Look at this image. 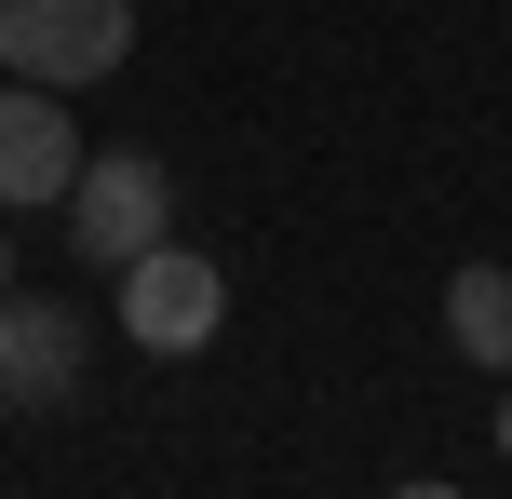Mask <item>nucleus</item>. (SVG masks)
Listing matches in <instances>:
<instances>
[{"mask_svg": "<svg viewBox=\"0 0 512 499\" xmlns=\"http://www.w3.org/2000/svg\"><path fill=\"white\" fill-rule=\"evenodd\" d=\"M216 324H230V270H216V257L149 243V257L122 270V338H135V351H203Z\"/></svg>", "mask_w": 512, "mask_h": 499, "instance_id": "20e7f679", "label": "nucleus"}, {"mask_svg": "<svg viewBox=\"0 0 512 499\" xmlns=\"http://www.w3.org/2000/svg\"><path fill=\"white\" fill-rule=\"evenodd\" d=\"M445 338H459L472 365H499V378H512V270H499V257H472L459 284H445Z\"/></svg>", "mask_w": 512, "mask_h": 499, "instance_id": "423d86ee", "label": "nucleus"}, {"mask_svg": "<svg viewBox=\"0 0 512 499\" xmlns=\"http://www.w3.org/2000/svg\"><path fill=\"white\" fill-rule=\"evenodd\" d=\"M81 378H95L81 297H0V405L14 419H54V405H81Z\"/></svg>", "mask_w": 512, "mask_h": 499, "instance_id": "7ed1b4c3", "label": "nucleus"}, {"mask_svg": "<svg viewBox=\"0 0 512 499\" xmlns=\"http://www.w3.org/2000/svg\"><path fill=\"white\" fill-rule=\"evenodd\" d=\"M68 176H81V135H68V108H54L41 81H0V216H27V203H68Z\"/></svg>", "mask_w": 512, "mask_h": 499, "instance_id": "39448f33", "label": "nucleus"}, {"mask_svg": "<svg viewBox=\"0 0 512 499\" xmlns=\"http://www.w3.org/2000/svg\"><path fill=\"white\" fill-rule=\"evenodd\" d=\"M391 499H459V486H432V473H418V486H391Z\"/></svg>", "mask_w": 512, "mask_h": 499, "instance_id": "0eeeda50", "label": "nucleus"}, {"mask_svg": "<svg viewBox=\"0 0 512 499\" xmlns=\"http://www.w3.org/2000/svg\"><path fill=\"white\" fill-rule=\"evenodd\" d=\"M499 459H512V392H499Z\"/></svg>", "mask_w": 512, "mask_h": 499, "instance_id": "1a4fd4ad", "label": "nucleus"}, {"mask_svg": "<svg viewBox=\"0 0 512 499\" xmlns=\"http://www.w3.org/2000/svg\"><path fill=\"white\" fill-rule=\"evenodd\" d=\"M122 54H135V0H0V68L41 95H81Z\"/></svg>", "mask_w": 512, "mask_h": 499, "instance_id": "f257e3e1", "label": "nucleus"}, {"mask_svg": "<svg viewBox=\"0 0 512 499\" xmlns=\"http://www.w3.org/2000/svg\"><path fill=\"white\" fill-rule=\"evenodd\" d=\"M0 297H14V230H0Z\"/></svg>", "mask_w": 512, "mask_h": 499, "instance_id": "6e6552de", "label": "nucleus"}, {"mask_svg": "<svg viewBox=\"0 0 512 499\" xmlns=\"http://www.w3.org/2000/svg\"><path fill=\"white\" fill-rule=\"evenodd\" d=\"M68 243L108 257V270H135L149 243H176V176H162L149 149H81V176H68Z\"/></svg>", "mask_w": 512, "mask_h": 499, "instance_id": "f03ea898", "label": "nucleus"}]
</instances>
